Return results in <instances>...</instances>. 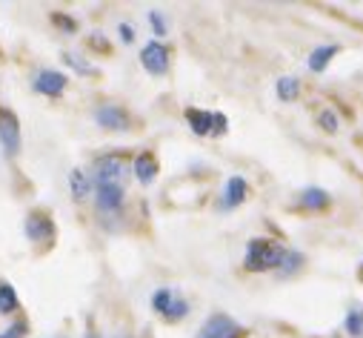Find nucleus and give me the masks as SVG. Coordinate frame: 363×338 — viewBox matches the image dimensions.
<instances>
[{"label": "nucleus", "instance_id": "obj_1", "mask_svg": "<svg viewBox=\"0 0 363 338\" xmlns=\"http://www.w3.org/2000/svg\"><path fill=\"white\" fill-rule=\"evenodd\" d=\"M284 256H286L284 246L272 244V241H263V238H255L246 246V270L263 273V270H272V267H281L284 264Z\"/></svg>", "mask_w": 363, "mask_h": 338}, {"label": "nucleus", "instance_id": "obj_2", "mask_svg": "<svg viewBox=\"0 0 363 338\" xmlns=\"http://www.w3.org/2000/svg\"><path fill=\"white\" fill-rule=\"evenodd\" d=\"M0 146L6 155H18L21 149V121L15 112L0 107Z\"/></svg>", "mask_w": 363, "mask_h": 338}, {"label": "nucleus", "instance_id": "obj_3", "mask_svg": "<svg viewBox=\"0 0 363 338\" xmlns=\"http://www.w3.org/2000/svg\"><path fill=\"white\" fill-rule=\"evenodd\" d=\"M152 307H155L160 315H166L169 321H177V318H184V315L189 312V304L180 298V295H174L172 290H157V293L152 295Z\"/></svg>", "mask_w": 363, "mask_h": 338}, {"label": "nucleus", "instance_id": "obj_4", "mask_svg": "<svg viewBox=\"0 0 363 338\" xmlns=\"http://www.w3.org/2000/svg\"><path fill=\"white\" fill-rule=\"evenodd\" d=\"M198 338H240V324L223 312L206 318V324L201 327Z\"/></svg>", "mask_w": 363, "mask_h": 338}, {"label": "nucleus", "instance_id": "obj_5", "mask_svg": "<svg viewBox=\"0 0 363 338\" xmlns=\"http://www.w3.org/2000/svg\"><path fill=\"white\" fill-rule=\"evenodd\" d=\"M95 178H98V187L101 184H115V187H123V178H126V163H123V158H118V155H106V158H101L98 160V166H95Z\"/></svg>", "mask_w": 363, "mask_h": 338}, {"label": "nucleus", "instance_id": "obj_6", "mask_svg": "<svg viewBox=\"0 0 363 338\" xmlns=\"http://www.w3.org/2000/svg\"><path fill=\"white\" fill-rule=\"evenodd\" d=\"M140 63H143L146 72H152V75H163V72L169 69V52H166V46L157 43V40L146 43L143 52H140Z\"/></svg>", "mask_w": 363, "mask_h": 338}, {"label": "nucleus", "instance_id": "obj_7", "mask_svg": "<svg viewBox=\"0 0 363 338\" xmlns=\"http://www.w3.org/2000/svg\"><path fill=\"white\" fill-rule=\"evenodd\" d=\"M35 89L40 95H60L66 89V75L63 72H55V69H43L35 77Z\"/></svg>", "mask_w": 363, "mask_h": 338}, {"label": "nucleus", "instance_id": "obj_8", "mask_svg": "<svg viewBox=\"0 0 363 338\" xmlns=\"http://www.w3.org/2000/svg\"><path fill=\"white\" fill-rule=\"evenodd\" d=\"M123 204V187L115 184H101L98 187V209L101 212H115Z\"/></svg>", "mask_w": 363, "mask_h": 338}, {"label": "nucleus", "instance_id": "obj_9", "mask_svg": "<svg viewBox=\"0 0 363 338\" xmlns=\"http://www.w3.org/2000/svg\"><path fill=\"white\" fill-rule=\"evenodd\" d=\"M26 235L32 238V241H52L55 238V224L46 218V215H29V221H26Z\"/></svg>", "mask_w": 363, "mask_h": 338}, {"label": "nucleus", "instance_id": "obj_10", "mask_svg": "<svg viewBox=\"0 0 363 338\" xmlns=\"http://www.w3.org/2000/svg\"><path fill=\"white\" fill-rule=\"evenodd\" d=\"M95 118H98V124H101V126H106V129H126V126H129L126 112H123V109H118V107H112V104L101 107V109L95 112Z\"/></svg>", "mask_w": 363, "mask_h": 338}, {"label": "nucleus", "instance_id": "obj_11", "mask_svg": "<svg viewBox=\"0 0 363 338\" xmlns=\"http://www.w3.org/2000/svg\"><path fill=\"white\" fill-rule=\"evenodd\" d=\"M246 192H249V187H246L243 178H238V175L229 178V181H226V192H223V207L232 209V207L243 204V201H246Z\"/></svg>", "mask_w": 363, "mask_h": 338}, {"label": "nucleus", "instance_id": "obj_12", "mask_svg": "<svg viewBox=\"0 0 363 338\" xmlns=\"http://www.w3.org/2000/svg\"><path fill=\"white\" fill-rule=\"evenodd\" d=\"M135 175H138L140 184H152V181H155V175H157V160H155L149 152L138 155V160H135Z\"/></svg>", "mask_w": 363, "mask_h": 338}, {"label": "nucleus", "instance_id": "obj_13", "mask_svg": "<svg viewBox=\"0 0 363 338\" xmlns=\"http://www.w3.org/2000/svg\"><path fill=\"white\" fill-rule=\"evenodd\" d=\"M186 121H189L192 132H198V135H206V132H212L215 115H212V112H201V109H186Z\"/></svg>", "mask_w": 363, "mask_h": 338}, {"label": "nucleus", "instance_id": "obj_14", "mask_svg": "<svg viewBox=\"0 0 363 338\" xmlns=\"http://www.w3.org/2000/svg\"><path fill=\"white\" fill-rule=\"evenodd\" d=\"M337 52H340V46H335V43H332V46H318V49L312 52V58H309V69H312V72H323V69L329 66V60H332Z\"/></svg>", "mask_w": 363, "mask_h": 338}, {"label": "nucleus", "instance_id": "obj_15", "mask_svg": "<svg viewBox=\"0 0 363 338\" xmlns=\"http://www.w3.org/2000/svg\"><path fill=\"white\" fill-rule=\"evenodd\" d=\"M298 92H301L298 77L286 75V77H281V80H278V98H281V101H295V98H298Z\"/></svg>", "mask_w": 363, "mask_h": 338}, {"label": "nucleus", "instance_id": "obj_16", "mask_svg": "<svg viewBox=\"0 0 363 338\" xmlns=\"http://www.w3.org/2000/svg\"><path fill=\"white\" fill-rule=\"evenodd\" d=\"M301 204L306 207V209H323L326 204H329V195L323 192V190H306L303 195H301Z\"/></svg>", "mask_w": 363, "mask_h": 338}, {"label": "nucleus", "instance_id": "obj_17", "mask_svg": "<svg viewBox=\"0 0 363 338\" xmlns=\"http://www.w3.org/2000/svg\"><path fill=\"white\" fill-rule=\"evenodd\" d=\"M15 310H18V293L9 284H4L0 287V312H15Z\"/></svg>", "mask_w": 363, "mask_h": 338}, {"label": "nucleus", "instance_id": "obj_18", "mask_svg": "<svg viewBox=\"0 0 363 338\" xmlns=\"http://www.w3.org/2000/svg\"><path fill=\"white\" fill-rule=\"evenodd\" d=\"M69 181H72V192H74V198H86V195H89V178L80 173V169H72Z\"/></svg>", "mask_w": 363, "mask_h": 338}, {"label": "nucleus", "instance_id": "obj_19", "mask_svg": "<svg viewBox=\"0 0 363 338\" xmlns=\"http://www.w3.org/2000/svg\"><path fill=\"white\" fill-rule=\"evenodd\" d=\"M346 332L354 338H363V310H352L346 315Z\"/></svg>", "mask_w": 363, "mask_h": 338}, {"label": "nucleus", "instance_id": "obj_20", "mask_svg": "<svg viewBox=\"0 0 363 338\" xmlns=\"http://www.w3.org/2000/svg\"><path fill=\"white\" fill-rule=\"evenodd\" d=\"M303 264V256H301V252H286V256H284V276H289V273H295L298 267Z\"/></svg>", "mask_w": 363, "mask_h": 338}, {"label": "nucleus", "instance_id": "obj_21", "mask_svg": "<svg viewBox=\"0 0 363 338\" xmlns=\"http://www.w3.org/2000/svg\"><path fill=\"white\" fill-rule=\"evenodd\" d=\"M320 126H323V129H329V132H335V129H337V118H335V112H332V109H323V112H320Z\"/></svg>", "mask_w": 363, "mask_h": 338}, {"label": "nucleus", "instance_id": "obj_22", "mask_svg": "<svg viewBox=\"0 0 363 338\" xmlns=\"http://www.w3.org/2000/svg\"><path fill=\"white\" fill-rule=\"evenodd\" d=\"M23 329H26L23 324H15V327H9L4 335H0V338H23Z\"/></svg>", "mask_w": 363, "mask_h": 338}, {"label": "nucleus", "instance_id": "obj_23", "mask_svg": "<svg viewBox=\"0 0 363 338\" xmlns=\"http://www.w3.org/2000/svg\"><path fill=\"white\" fill-rule=\"evenodd\" d=\"M149 21H152V26H155V32H157V35H166V26H163V18H160L157 12H152V15H149Z\"/></svg>", "mask_w": 363, "mask_h": 338}, {"label": "nucleus", "instance_id": "obj_24", "mask_svg": "<svg viewBox=\"0 0 363 338\" xmlns=\"http://www.w3.org/2000/svg\"><path fill=\"white\" fill-rule=\"evenodd\" d=\"M121 35H123V40H126V43H129V40H132V38H135V32H132V29H129V26H126V23H123V26H121Z\"/></svg>", "mask_w": 363, "mask_h": 338}, {"label": "nucleus", "instance_id": "obj_25", "mask_svg": "<svg viewBox=\"0 0 363 338\" xmlns=\"http://www.w3.org/2000/svg\"><path fill=\"white\" fill-rule=\"evenodd\" d=\"M89 338H98V335H89Z\"/></svg>", "mask_w": 363, "mask_h": 338}, {"label": "nucleus", "instance_id": "obj_26", "mask_svg": "<svg viewBox=\"0 0 363 338\" xmlns=\"http://www.w3.org/2000/svg\"><path fill=\"white\" fill-rule=\"evenodd\" d=\"M360 276H363V273H360Z\"/></svg>", "mask_w": 363, "mask_h": 338}]
</instances>
